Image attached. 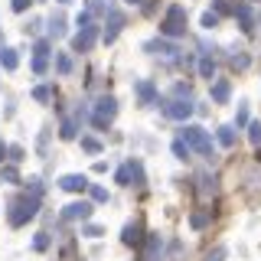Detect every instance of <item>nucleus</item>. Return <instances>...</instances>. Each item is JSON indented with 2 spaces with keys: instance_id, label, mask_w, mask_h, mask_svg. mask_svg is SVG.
Wrapping results in <instances>:
<instances>
[{
  "instance_id": "obj_1",
  "label": "nucleus",
  "mask_w": 261,
  "mask_h": 261,
  "mask_svg": "<svg viewBox=\"0 0 261 261\" xmlns=\"http://www.w3.org/2000/svg\"><path fill=\"white\" fill-rule=\"evenodd\" d=\"M36 212H39V196H30V193H27L23 199H16L13 206H10V212H7V219H10V225H16V228H20V225H27L30 219L36 216Z\"/></svg>"
},
{
  "instance_id": "obj_2",
  "label": "nucleus",
  "mask_w": 261,
  "mask_h": 261,
  "mask_svg": "<svg viewBox=\"0 0 261 261\" xmlns=\"http://www.w3.org/2000/svg\"><path fill=\"white\" fill-rule=\"evenodd\" d=\"M179 141L190 147V150L202 153V157H209V153H212V137H209V130H202L199 124H186L183 134H179Z\"/></svg>"
},
{
  "instance_id": "obj_3",
  "label": "nucleus",
  "mask_w": 261,
  "mask_h": 261,
  "mask_svg": "<svg viewBox=\"0 0 261 261\" xmlns=\"http://www.w3.org/2000/svg\"><path fill=\"white\" fill-rule=\"evenodd\" d=\"M160 33H163V36H170V39H176V36H183V33H186V10L179 4H173L167 10V16H163V23H160Z\"/></svg>"
},
{
  "instance_id": "obj_4",
  "label": "nucleus",
  "mask_w": 261,
  "mask_h": 261,
  "mask_svg": "<svg viewBox=\"0 0 261 261\" xmlns=\"http://www.w3.org/2000/svg\"><path fill=\"white\" fill-rule=\"evenodd\" d=\"M118 114V101H114L111 95H105V98H98L95 101V114H92V124L95 127H108V121Z\"/></svg>"
},
{
  "instance_id": "obj_5",
  "label": "nucleus",
  "mask_w": 261,
  "mask_h": 261,
  "mask_svg": "<svg viewBox=\"0 0 261 261\" xmlns=\"http://www.w3.org/2000/svg\"><path fill=\"white\" fill-rule=\"evenodd\" d=\"M105 23H108V27H105L101 39H105V43H114V39H118V33L124 30V13H121L114 4H108V10H105Z\"/></svg>"
},
{
  "instance_id": "obj_6",
  "label": "nucleus",
  "mask_w": 261,
  "mask_h": 261,
  "mask_svg": "<svg viewBox=\"0 0 261 261\" xmlns=\"http://www.w3.org/2000/svg\"><path fill=\"white\" fill-rule=\"evenodd\" d=\"M193 111H196V105L190 101V98H173V101L163 105V114H167V118H173V121H186Z\"/></svg>"
},
{
  "instance_id": "obj_7",
  "label": "nucleus",
  "mask_w": 261,
  "mask_h": 261,
  "mask_svg": "<svg viewBox=\"0 0 261 261\" xmlns=\"http://www.w3.org/2000/svg\"><path fill=\"white\" fill-rule=\"evenodd\" d=\"M95 43H98V27H95V23H88V27H82V30L75 33V39H72V49H75V53H88Z\"/></svg>"
},
{
  "instance_id": "obj_8",
  "label": "nucleus",
  "mask_w": 261,
  "mask_h": 261,
  "mask_svg": "<svg viewBox=\"0 0 261 261\" xmlns=\"http://www.w3.org/2000/svg\"><path fill=\"white\" fill-rule=\"evenodd\" d=\"M88 216H92V202H85V199H82V202H69V206L62 209L65 222H79V219H88Z\"/></svg>"
},
{
  "instance_id": "obj_9",
  "label": "nucleus",
  "mask_w": 261,
  "mask_h": 261,
  "mask_svg": "<svg viewBox=\"0 0 261 261\" xmlns=\"http://www.w3.org/2000/svg\"><path fill=\"white\" fill-rule=\"evenodd\" d=\"M59 186H62L65 193H82V190H88L92 183H88L85 173H65V176L59 179Z\"/></svg>"
},
{
  "instance_id": "obj_10",
  "label": "nucleus",
  "mask_w": 261,
  "mask_h": 261,
  "mask_svg": "<svg viewBox=\"0 0 261 261\" xmlns=\"http://www.w3.org/2000/svg\"><path fill=\"white\" fill-rule=\"evenodd\" d=\"M196 193H199V199H212V196L219 193L216 176H212V173H199V176H196Z\"/></svg>"
},
{
  "instance_id": "obj_11",
  "label": "nucleus",
  "mask_w": 261,
  "mask_h": 261,
  "mask_svg": "<svg viewBox=\"0 0 261 261\" xmlns=\"http://www.w3.org/2000/svg\"><path fill=\"white\" fill-rule=\"evenodd\" d=\"M235 20H239V27H242V33H255V16H251V7L248 4H235Z\"/></svg>"
},
{
  "instance_id": "obj_12",
  "label": "nucleus",
  "mask_w": 261,
  "mask_h": 261,
  "mask_svg": "<svg viewBox=\"0 0 261 261\" xmlns=\"http://www.w3.org/2000/svg\"><path fill=\"white\" fill-rule=\"evenodd\" d=\"M121 242H124V245H134V248H141V245H144V228H141V222H127L124 232H121Z\"/></svg>"
},
{
  "instance_id": "obj_13",
  "label": "nucleus",
  "mask_w": 261,
  "mask_h": 261,
  "mask_svg": "<svg viewBox=\"0 0 261 261\" xmlns=\"http://www.w3.org/2000/svg\"><path fill=\"white\" fill-rule=\"evenodd\" d=\"M134 92H137V98H141V105H153L157 101V88H153V82H137L134 85Z\"/></svg>"
},
{
  "instance_id": "obj_14",
  "label": "nucleus",
  "mask_w": 261,
  "mask_h": 261,
  "mask_svg": "<svg viewBox=\"0 0 261 261\" xmlns=\"http://www.w3.org/2000/svg\"><path fill=\"white\" fill-rule=\"evenodd\" d=\"M144 49H147V53H160V56H167V59H173V56L179 53L173 43H163V39H153V43H147Z\"/></svg>"
},
{
  "instance_id": "obj_15",
  "label": "nucleus",
  "mask_w": 261,
  "mask_h": 261,
  "mask_svg": "<svg viewBox=\"0 0 261 261\" xmlns=\"http://www.w3.org/2000/svg\"><path fill=\"white\" fill-rule=\"evenodd\" d=\"M228 95H232V85H228V82H212V101L225 105Z\"/></svg>"
},
{
  "instance_id": "obj_16",
  "label": "nucleus",
  "mask_w": 261,
  "mask_h": 261,
  "mask_svg": "<svg viewBox=\"0 0 261 261\" xmlns=\"http://www.w3.org/2000/svg\"><path fill=\"white\" fill-rule=\"evenodd\" d=\"M212 222V209H196L193 216H190V225L193 228H206Z\"/></svg>"
},
{
  "instance_id": "obj_17",
  "label": "nucleus",
  "mask_w": 261,
  "mask_h": 261,
  "mask_svg": "<svg viewBox=\"0 0 261 261\" xmlns=\"http://www.w3.org/2000/svg\"><path fill=\"white\" fill-rule=\"evenodd\" d=\"M0 65H4L7 72H13L16 65H20V56H16V49H0Z\"/></svg>"
},
{
  "instance_id": "obj_18",
  "label": "nucleus",
  "mask_w": 261,
  "mask_h": 261,
  "mask_svg": "<svg viewBox=\"0 0 261 261\" xmlns=\"http://www.w3.org/2000/svg\"><path fill=\"white\" fill-rule=\"evenodd\" d=\"M228 62H232V69H248V65H251V56H248V53H242V49H232Z\"/></svg>"
},
{
  "instance_id": "obj_19",
  "label": "nucleus",
  "mask_w": 261,
  "mask_h": 261,
  "mask_svg": "<svg viewBox=\"0 0 261 261\" xmlns=\"http://www.w3.org/2000/svg\"><path fill=\"white\" fill-rule=\"evenodd\" d=\"M49 36H53V39L65 36V16H62V13H56L53 20H49Z\"/></svg>"
},
{
  "instance_id": "obj_20",
  "label": "nucleus",
  "mask_w": 261,
  "mask_h": 261,
  "mask_svg": "<svg viewBox=\"0 0 261 261\" xmlns=\"http://www.w3.org/2000/svg\"><path fill=\"white\" fill-rule=\"evenodd\" d=\"M199 75L202 79H216V59H209V56H202V59H199Z\"/></svg>"
},
{
  "instance_id": "obj_21",
  "label": "nucleus",
  "mask_w": 261,
  "mask_h": 261,
  "mask_svg": "<svg viewBox=\"0 0 261 261\" xmlns=\"http://www.w3.org/2000/svg\"><path fill=\"white\" fill-rule=\"evenodd\" d=\"M219 144H222V147H232L235 144V127L232 124H222V127H219Z\"/></svg>"
},
{
  "instance_id": "obj_22",
  "label": "nucleus",
  "mask_w": 261,
  "mask_h": 261,
  "mask_svg": "<svg viewBox=\"0 0 261 261\" xmlns=\"http://www.w3.org/2000/svg\"><path fill=\"white\" fill-rule=\"evenodd\" d=\"M130 186H144V167L137 160H130Z\"/></svg>"
},
{
  "instance_id": "obj_23",
  "label": "nucleus",
  "mask_w": 261,
  "mask_h": 261,
  "mask_svg": "<svg viewBox=\"0 0 261 261\" xmlns=\"http://www.w3.org/2000/svg\"><path fill=\"white\" fill-rule=\"evenodd\" d=\"M56 69H59L62 75H69V72H72V56L69 53H59V56H56Z\"/></svg>"
},
{
  "instance_id": "obj_24",
  "label": "nucleus",
  "mask_w": 261,
  "mask_h": 261,
  "mask_svg": "<svg viewBox=\"0 0 261 261\" xmlns=\"http://www.w3.org/2000/svg\"><path fill=\"white\" fill-rule=\"evenodd\" d=\"M75 134H79V130H75V121L65 118V121H62V127H59V137H62V141H72Z\"/></svg>"
},
{
  "instance_id": "obj_25",
  "label": "nucleus",
  "mask_w": 261,
  "mask_h": 261,
  "mask_svg": "<svg viewBox=\"0 0 261 261\" xmlns=\"http://www.w3.org/2000/svg\"><path fill=\"white\" fill-rule=\"evenodd\" d=\"M108 10V4H105V0H85V13L92 16V13H105Z\"/></svg>"
},
{
  "instance_id": "obj_26",
  "label": "nucleus",
  "mask_w": 261,
  "mask_h": 261,
  "mask_svg": "<svg viewBox=\"0 0 261 261\" xmlns=\"http://www.w3.org/2000/svg\"><path fill=\"white\" fill-rule=\"evenodd\" d=\"M82 150L98 153V150H101V141H98V137H82Z\"/></svg>"
},
{
  "instance_id": "obj_27",
  "label": "nucleus",
  "mask_w": 261,
  "mask_h": 261,
  "mask_svg": "<svg viewBox=\"0 0 261 261\" xmlns=\"http://www.w3.org/2000/svg\"><path fill=\"white\" fill-rule=\"evenodd\" d=\"M248 141L255 144V147H261V124H258V121H251V124H248Z\"/></svg>"
},
{
  "instance_id": "obj_28",
  "label": "nucleus",
  "mask_w": 261,
  "mask_h": 261,
  "mask_svg": "<svg viewBox=\"0 0 261 261\" xmlns=\"http://www.w3.org/2000/svg\"><path fill=\"white\" fill-rule=\"evenodd\" d=\"M16 179H20L16 167H4V170H0V183H16Z\"/></svg>"
},
{
  "instance_id": "obj_29",
  "label": "nucleus",
  "mask_w": 261,
  "mask_h": 261,
  "mask_svg": "<svg viewBox=\"0 0 261 261\" xmlns=\"http://www.w3.org/2000/svg\"><path fill=\"white\" fill-rule=\"evenodd\" d=\"M33 248H36V251H46V248H49V232H36V239H33Z\"/></svg>"
},
{
  "instance_id": "obj_30",
  "label": "nucleus",
  "mask_w": 261,
  "mask_h": 261,
  "mask_svg": "<svg viewBox=\"0 0 261 261\" xmlns=\"http://www.w3.org/2000/svg\"><path fill=\"white\" fill-rule=\"evenodd\" d=\"M114 179H118L121 186H130V163H124V167H121L118 173H114Z\"/></svg>"
},
{
  "instance_id": "obj_31",
  "label": "nucleus",
  "mask_w": 261,
  "mask_h": 261,
  "mask_svg": "<svg viewBox=\"0 0 261 261\" xmlns=\"http://www.w3.org/2000/svg\"><path fill=\"white\" fill-rule=\"evenodd\" d=\"M33 98H36V101H49V98H53V92H49V88L46 85H36V88H33Z\"/></svg>"
},
{
  "instance_id": "obj_32",
  "label": "nucleus",
  "mask_w": 261,
  "mask_h": 261,
  "mask_svg": "<svg viewBox=\"0 0 261 261\" xmlns=\"http://www.w3.org/2000/svg\"><path fill=\"white\" fill-rule=\"evenodd\" d=\"M82 235H85V239H101L105 228L101 225H85V228H82Z\"/></svg>"
},
{
  "instance_id": "obj_33",
  "label": "nucleus",
  "mask_w": 261,
  "mask_h": 261,
  "mask_svg": "<svg viewBox=\"0 0 261 261\" xmlns=\"http://www.w3.org/2000/svg\"><path fill=\"white\" fill-rule=\"evenodd\" d=\"M88 193H92L95 202H105V199H108V190H105V186H88Z\"/></svg>"
},
{
  "instance_id": "obj_34",
  "label": "nucleus",
  "mask_w": 261,
  "mask_h": 261,
  "mask_svg": "<svg viewBox=\"0 0 261 261\" xmlns=\"http://www.w3.org/2000/svg\"><path fill=\"white\" fill-rule=\"evenodd\" d=\"M49 49H53V46H49V39H39V43L33 46V53H36V56H43V59H49Z\"/></svg>"
},
{
  "instance_id": "obj_35",
  "label": "nucleus",
  "mask_w": 261,
  "mask_h": 261,
  "mask_svg": "<svg viewBox=\"0 0 261 261\" xmlns=\"http://www.w3.org/2000/svg\"><path fill=\"white\" fill-rule=\"evenodd\" d=\"M202 27H206V30H216L219 27V13H202Z\"/></svg>"
},
{
  "instance_id": "obj_36",
  "label": "nucleus",
  "mask_w": 261,
  "mask_h": 261,
  "mask_svg": "<svg viewBox=\"0 0 261 261\" xmlns=\"http://www.w3.org/2000/svg\"><path fill=\"white\" fill-rule=\"evenodd\" d=\"M173 153H176L179 160H186V157H190V147H186L183 141H173Z\"/></svg>"
},
{
  "instance_id": "obj_37",
  "label": "nucleus",
  "mask_w": 261,
  "mask_h": 261,
  "mask_svg": "<svg viewBox=\"0 0 261 261\" xmlns=\"http://www.w3.org/2000/svg\"><path fill=\"white\" fill-rule=\"evenodd\" d=\"M7 153H10V157H7L10 163H20V160H23V147H16V144H13V147H7Z\"/></svg>"
},
{
  "instance_id": "obj_38",
  "label": "nucleus",
  "mask_w": 261,
  "mask_h": 261,
  "mask_svg": "<svg viewBox=\"0 0 261 261\" xmlns=\"http://www.w3.org/2000/svg\"><path fill=\"white\" fill-rule=\"evenodd\" d=\"M206 261H225V248L219 245V248H212L209 255H206Z\"/></svg>"
},
{
  "instance_id": "obj_39",
  "label": "nucleus",
  "mask_w": 261,
  "mask_h": 261,
  "mask_svg": "<svg viewBox=\"0 0 261 261\" xmlns=\"http://www.w3.org/2000/svg\"><path fill=\"white\" fill-rule=\"evenodd\" d=\"M33 72H36V75L46 72V59H43V56H33Z\"/></svg>"
},
{
  "instance_id": "obj_40",
  "label": "nucleus",
  "mask_w": 261,
  "mask_h": 261,
  "mask_svg": "<svg viewBox=\"0 0 261 261\" xmlns=\"http://www.w3.org/2000/svg\"><path fill=\"white\" fill-rule=\"evenodd\" d=\"M235 124H248V105H239V118H235Z\"/></svg>"
},
{
  "instance_id": "obj_41",
  "label": "nucleus",
  "mask_w": 261,
  "mask_h": 261,
  "mask_svg": "<svg viewBox=\"0 0 261 261\" xmlns=\"http://www.w3.org/2000/svg\"><path fill=\"white\" fill-rule=\"evenodd\" d=\"M30 4H33V0H13V10H16V13H23Z\"/></svg>"
},
{
  "instance_id": "obj_42",
  "label": "nucleus",
  "mask_w": 261,
  "mask_h": 261,
  "mask_svg": "<svg viewBox=\"0 0 261 261\" xmlns=\"http://www.w3.org/2000/svg\"><path fill=\"white\" fill-rule=\"evenodd\" d=\"M124 4H130V7H134V4H147V0H124Z\"/></svg>"
},
{
  "instance_id": "obj_43",
  "label": "nucleus",
  "mask_w": 261,
  "mask_h": 261,
  "mask_svg": "<svg viewBox=\"0 0 261 261\" xmlns=\"http://www.w3.org/2000/svg\"><path fill=\"white\" fill-rule=\"evenodd\" d=\"M4 153H7V147H4V141H0V160H4Z\"/></svg>"
},
{
  "instance_id": "obj_44",
  "label": "nucleus",
  "mask_w": 261,
  "mask_h": 261,
  "mask_svg": "<svg viewBox=\"0 0 261 261\" xmlns=\"http://www.w3.org/2000/svg\"><path fill=\"white\" fill-rule=\"evenodd\" d=\"M56 4H62V7H65V4H69V0H56Z\"/></svg>"
},
{
  "instance_id": "obj_45",
  "label": "nucleus",
  "mask_w": 261,
  "mask_h": 261,
  "mask_svg": "<svg viewBox=\"0 0 261 261\" xmlns=\"http://www.w3.org/2000/svg\"><path fill=\"white\" fill-rule=\"evenodd\" d=\"M258 160H261V147H258Z\"/></svg>"
}]
</instances>
